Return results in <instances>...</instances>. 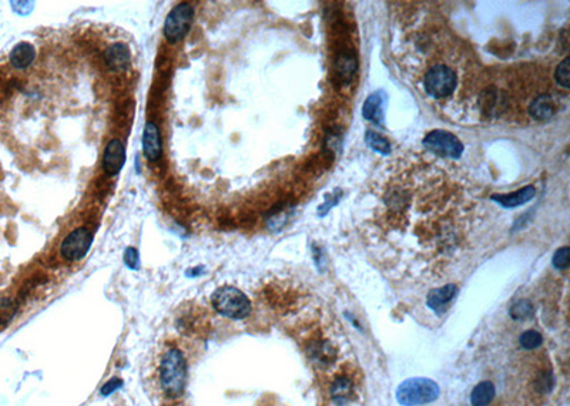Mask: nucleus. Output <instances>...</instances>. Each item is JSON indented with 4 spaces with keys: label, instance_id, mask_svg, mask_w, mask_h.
Listing matches in <instances>:
<instances>
[{
    "label": "nucleus",
    "instance_id": "1",
    "mask_svg": "<svg viewBox=\"0 0 570 406\" xmlns=\"http://www.w3.org/2000/svg\"><path fill=\"white\" fill-rule=\"evenodd\" d=\"M160 385L169 398L177 399L184 394L187 385V361L180 349L171 348L160 362Z\"/></svg>",
    "mask_w": 570,
    "mask_h": 406
},
{
    "label": "nucleus",
    "instance_id": "2",
    "mask_svg": "<svg viewBox=\"0 0 570 406\" xmlns=\"http://www.w3.org/2000/svg\"><path fill=\"white\" fill-rule=\"evenodd\" d=\"M212 308L220 315L231 320H244L251 314V303L248 296L238 288L225 286L220 287L211 295Z\"/></svg>",
    "mask_w": 570,
    "mask_h": 406
},
{
    "label": "nucleus",
    "instance_id": "3",
    "mask_svg": "<svg viewBox=\"0 0 570 406\" xmlns=\"http://www.w3.org/2000/svg\"><path fill=\"white\" fill-rule=\"evenodd\" d=\"M439 396V386L428 378H411L404 381L397 390V399L404 406L431 403Z\"/></svg>",
    "mask_w": 570,
    "mask_h": 406
},
{
    "label": "nucleus",
    "instance_id": "4",
    "mask_svg": "<svg viewBox=\"0 0 570 406\" xmlns=\"http://www.w3.org/2000/svg\"><path fill=\"white\" fill-rule=\"evenodd\" d=\"M426 93L434 99H445L454 93L456 87V75L447 64H436L428 70L423 79Z\"/></svg>",
    "mask_w": 570,
    "mask_h": 406
},
{
    "label": "nucleus",
    "instance_id": "5",
    "mask_svg": "<svg viewBox=\"0 0 570 406\" xmlns=\"http://www.w3.org/2000/svg\"><path fill=\"white\" fill-rule=\"evenodd\" d=\"M194 19V8L190 3H180L167 14L164 22V38L170 43H178L183 40L190 31Z\"/></svg>",
    "mask_w": 570,
    "mask_h": 406
},
{
    "label": "nucleus",
    "instance_id": "6",
    "mask_svg": "<svg viewBox=\"0 0 570 406\" xmlns=\"http://www.w3.org/2000/svg\"><path fill=\"white\" fill-rule=\"evenodd\" d=\"M92 244L93 234L90 229H87L86 227H79L75 228L73 231H70L62 241L60 254L69 262L80 261L86 257L88 250H90Z\"/></svg>",
    "mask_w": 570,
    "mask_h": 406
},
{
    "label": "nucleus",
    "instance_id": "7",
    "mask_svg": "<svg viewBox=\"0 0 570 406\" xmlns=\"http://www.w3.org/2000/svg\"><path fill=\"white\" fill-rule=\"evenodd\" d=\"M423 144L428 150L441 157L458 158L463 153V144L460 143V140L452 133L443 130L431 131L423 138Z\"/></svg>",
    "mask_w": 570,
    "mask_h": 406
},
{
    "label": "nucleus",
    "instance_id": "8",
    "mask_svg": "<svg viewBox=\"0 0 570 406\" xmlns=\"http://www.w3.org/2000/svg\"><path fill=\"white\" fill-rule=\"evenodd\" d=\"M124 163H126V147L120 138H112L103 151V170L109 175H117L123 170Z\"/></svg>",
    "mask_w": 570,
    "mask_h": 406
},
{
    "label": "nucleus",
    "instance_id": "9",
    "mask_svg": "<svg viewBox=\"0 0 570 406\" xmlns=\"http://www.w3.org/2000/svg\"><path fill=\"white\" fill-rule=\"evenodd\" d=\"M142 153L151 163L158 162L163 154L162 134H160L158 126L153 121H147L145 133H142Z\"/></svg>",
    "mask_w": 570,
    "mask_h": 406
},
{
    "label": "nucleus",
    "instance_id": "10",
    "mask_svg": "<svg viewBox=\"0 0 570 406\" xmlns=\"http://www.w3.org/2000/svg\"><path fill=\"white\" fill-rule=\"evenodd\" d=\"M132 60L130 49L124 43H114L104 53V62L112 70H124Z\"/></svg>",
    "mask_w": 570,
    "mask_h": 406
},
{
    "label": "nucleus",
    "instance_id": "11",
    "mask_svg": "<svg viewBox=\"0 0 570 406\" xmlns=\"http://www.w3.org/2000/svg\"><path fill=\"white\" fill-rule=\"evenodd\" d=\"M36 59V50L33 47V45L27 43V42H21L17 43L9 55V60L10 64L14 68H27Z\"/></svg>",
    "mask_w": 570,
    "mask_h": 406
},
{
    "label": "nucleus",
    "instance_id": "12",
    "mask_svg": "<svg viewBox=\"0 0 570 406\" xmlns=\"http://www.w3.org/2000/svg\"><path fill=\"white\" fill-rule=\"evenodd\" d=\"M456 292H458V288L454 284L434 290L430 292V295H428V305H430L431 309L441 314L455 298Z\"/></svg>",
    "mask_w": 570,
    "mask_h": 406
},
{
    "label": "nucleus",
    "instance_id": "13",
    "mask_svg": "<svg viewBox=\"0 0 570 406\" xmlns=\"http://www.w3.org/2000/svg\"><path fill=\"white\" fill-rule=\"evenodd\" d=\"M534 194H536V188H534L533 186H528L512 194H505V196H492V200H495L496 203H499L506 208H515L532 200L534 197Z\"/></svg>",
    "mask_w": 570,
    "mask_h": 406
},
{
    "label": "nucleus",
    "instance_id": "14",
    "mask_svg": "<svg viewBox=\"0 0 570 406\" xmlns=\"http://www.w3.org/2000/svg\"><path fill=\"white\" fill-rule=\"evenodd\" d=\"M529 114L534 120H539V121L550 118L552 116L555 114L554 99H552L547 94H542V96L536 97L529 105Z\"/></svg>",
    "mask_w": 570,
    "mask_h": 406
},
{
    "label": "nucleus",
    "instance_id": "15",
    "mask_svg": "<svg viewBox=\"0 0 570 406\" xmlns=\"http://www.w3.org/2000/svg\"><path fill=\"white\" fill-rule=\"evenodd\" d=\"M331 395H332V401L340 406L352 401V398H354V385H352L351 379L347 378V377L338 378L332 383Z\"/></svg>",
    "mask_w": 570,
    "mask_h": 406
},
{
    "label": "nucleus",
    "instance_id": "16",
    "mask_svg": "<svg viewBox=\"0 0 570 406\" xmlns=\"http://www.w3.org/2000/svg\"><path fill=\"white\" fill-rule=\"evenodd\" d=\"M384 99L385 94L384 92H377V93H372L367 101L364 103V107H362V116L367 120H372V121H381L382 120V104H384Z\"/></svg>",
    "mask_w": 570,
    "mask_h": 406
},
{
    "label": "nucleus",
    "instance_id": "17",
    "mask_svg": "<svg viewBox=\"0 0 570 406\" xmlns=\"http://www.w3.org/2000/svg\"><path fill=\"white\" fill-rule=\"evenodd\" d=\"M495 396V386L492 382L485 381L478 383L471 394V402L473 406H488Z\"/></svg>",
    "mask_w": 570,
    "mask_h": 406
},
{
    "label": "nucleus",
    "instance_id": "18",
    "mask_svg": "<svg viewBox=\"0 0 570 406\" xmlns=\"http://www.w3.org/2000/svg\"><path fill=\"white\" fill-rule=\"evenodd\" d=\"M365 141L373 151L381 153L384 155L391 153V146L388 143V140L375 131H368L365 134Z\"/></svg>",
    "mask_w": 570,
    "mask_h": 406
},
{
    "label": "nucleus",
    "instance_id": "19",
    "mask_svg": "<svg viewBox=\"0 0 570 406\" xmlns=\"http://www.w3.org/2000/svg\"><path fill=\"white\" fill-rule=\"evenodd\" d=\"M17 311V304L10 298L0 299V327L8 325Z\"/></svg>",
    "mask_w": 570,
    "mask_h": 406
},
{
    "label": "nucleus",
    "instance_id": "20",
    "mask_svg": "<svg viewBox=\"0 0 570 406\" xmlns=\"http://www.w3.org/2000/svg\"><path fill=\"white\" fill-rule=\"evenodd\" d=\"M335 68L338 72V76H340L341 79H347V81H349L351 76L354 73V70H355L354 59L351 56H341L340 60L336 62Z\"/></svg>",
    "mask_w": 570,
    "mask_h": 406
},
{
    "label": "nucleus",
    "instance_id": "21",
    "mask_svg": "<svg viewBox=\"0 0 570 406\" xmlns=\"http://www.w3.org/2000/svg\"><path fill=\"white\" fill-rule=\"evenodd\" d=\"M519 342H521V346L525 348V349H536L542 345L543 338H542V335L539 332L530 329V331H526L521 335Z\"/></svg>",
    "mask_w": 570,
    "mask_h": 406
},
{
    "label": "nucleus",
    "instance_id": "22",
    "mask_svg": "<svg viewBox=\"0 0 570 406\" xmlns=\"http://www.w3.org/2000/svg\"><path fill=\"white\" fill-rule=\"evenodd\" d=\"M556 81L563 87V89H569L570 87V59L566 58L556 68L555 73Z\"/></svg>",
    "mask_w": 570,
    "mask_h": 406
},
{
    "label": "nucleus",
    "instance_id": "23",
    "mask_svg": "<svg viewBox=\"0 0 570 406\" xmlns=\"http://www.w3.org/2000/svg\"><path fill=\"white\" fill-rule=\"evenodd\" d=\"M510 315L513 320H528L533 315V307L529 301H521L510 308Z\"/></svg>",
    "mask_w": 570,
    "mask_h": 406
},
{
    "label": "nucleus",
    "instance_id": "24",
    "mask_svg": "<svg viewBox=\"0 0 570 406\" xmlns=\"http://www.w3.org/2000/svg\"><path fill=\"white\" fill-rule=\"evenodd\" d=\"M570 264V250L569 246L559 249L554 255V266L558 270H566Z\"/></svg>",
    "mask_w": 570,
    "mask_h": 406
},
{
    "label": "nucleus",
    "instance_id": "25",
    "mask_svg": "<svg viewBox=\"0 0 570 406\" xmlns=\"http://www.w3.org/2000/svg\"><path fill=\"white\" fill-rule=\"evenodd\" d=\"M552 386H554V377H552L550 372H546V370L543 374H541L539 378L536 379V382H534V388H536V391L542 392V394L550 392Z\"/></svg>",
    "mask_w": 570,
    "mask_h": 406
},
{
    "label": "nucleus",
    "instance_id": "26",
    "mask_svg": "<svg viewBox=\"0 0 570 406\" xmlns=\"http://www.w3.org/2000/svg\"><path fill=\"white\" fill-rule=\"evenodd\" d=\"M124 264L133 271H137L140 268V255L138 251L133 249V246H129V249L124 251Z\"/></svg>",
    "mask_w": 570,
    "mask_h": 406
},
{
    "label": "nucleus",
    "instance_id": "27",
    "mask_svg": "<svg viewBox=\"0 0 570 406\" xmlns=\"http://www.w3.org/2000/svg\"><path fill=\"white\" fill-rule=\"evenodd\" d=\"M121 385H123V381L120 379V378H113V379H110V381H107L103 386H101V390H100V394L103 395V396H109V395H112L113 392H116L119 388H121Z\"/></svg>",
    "mask_w": 570,
    "mask_h": 406
},
{
    "label": "nucleus",
    "instance_id": "28",
    "mask_svg": "<svg viewBox=\"0 0 570 406\" xmlns=\"http://www.w3.org/2000/svg\"><path fill=\"white\" fill-rule=\"evenodd\" d=\"M203 267H197V268H193V270H190L188 272H187V277H195V275H199V274H201L203 272Z\"/></svg>",
    "mask_w": 570,
    "mask_h": 406
}]
</instances>
